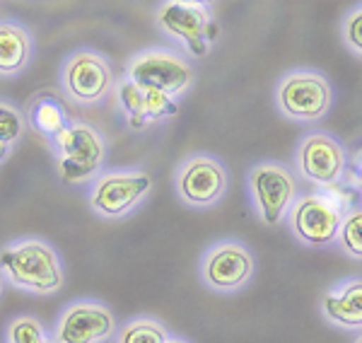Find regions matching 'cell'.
Listing matches in <instances>:
<instances>
[{
  "label": "cell",
  "mask_w": 362,
  "mask_h": 343,
  "mask_svg": "<svg viewBox=\"0 0 362 343\" xmlns=\"http://www.w3.org/2000/svg\"><path fill=\"white\" fill-rule=\"evenodd\" d=\"M0 273L15 288L54 295L63 288V261L44 240H20L0 252Z\"/></svg>",
  "instance_id": "1"
},
{
  "label": "cell",
  "mask_w": 362,
  "mask_h": 343,
  "mask_svg": "<svg viewBox=\"0 0 362 343\" xmlns=\"http://www.w3.org/2000/svg\"><path fill=\"white\" fill-rule=\"evenodd\" d=\"M51 148L56 155V170L61 182L85 184L95 182L107 162V141L95 126L87 121H70V124L51 138Z\"/></svg>",
  "instance_id": "2"
},
{
  "label": "cell",
  "mask_w": 362,
  "mask_h": 343,
  "mask_svg": "<svg viewBox=\"0 0 362 343\" xmlns=\"http://www.w3.org/2000/svg\"><path fill=\"white\" fill-rule=\"evenodd\" d=\"M61 87L75 104L95 107L114 92L116 75L104 54L95 49H78L63 61Z\"/></svg>",
  "instance_id": "3"
},
{
  "label": "cell",
  "mask_w": 362,
  "mask_h": 343,
  "mask_svg": "<svg viewBox=\"0 0 362 343\" xmlns=\"http://www.w3.org/2000/svg\"><path fill=\"white\" fill-rule=\"evenodd\" d=\"M153 177L143 170H109L92 182L90 208L104 220H124L150 196Z\"/></svg>",
  "instance_id": "4"
},
{
  "label": "cell",
  "mask_w": 362,
  "mask_h": 343,
  "mask_svg": "<svg viewBox=\"0 0 362 343\" xmlns=\"http://www.w3.org/2000/svg\"><path fill=\"white\" fill-rule=\"evenodd\" d=\"M126 78L143 87L165 92L169 97H181L196 80L191 63L177 51L169 49H145L131 56L126 63Z\"/></svg>",
  "instance_id": "5"
},
{
  "label": "cell",
  "mask_w": 362,
  "mask_h": 343,
  "mask_svg": "<svg viewBox=\"0 0 362 343\" xmlns=\"http://www.w3.org/2000/svg\"><path fill=\"white\" fill-rule=\"evenodd\" d=\"M155 22L162 32L184 44V49L196 58L208 56L210 46L218 42L220 34V25L210 8H201V5H181L174 0H165L157 8Z\"/></svg>",
  "instance_id": "6"
},
{
  "label": "cell",
  "mask_w": 362,
  "mask_h": 343,
  "mask_svg": "<svg viewBox=\"0 0 362 343\" xmlns=\"http://www.w3.org/2000/svg\"><path fill=\"white\" fill-rule=\"evenodd\" d=\"M276 104L280 114L293 121H319L334 104L329 80L317 71H293L278 83Z\"/></svg>",
  "instance_id": "7"
},
{
  "label": "cell",
  "mask_w": 362,
  "mask_h": 343,
  "mask_svg": "<svg viewBox=\"0 0 362 343\" xmlns=\"http://www.w3.org/2000/svg\"><path fill=\"white\" fill-rule=\"evenodd\" d=\"M343 211L329 194L297 196L288 211V225L297 242L312 249H326L338 240Z\"/></svg>",
  "instance_id": "8"
},
{
  "label": "cell",
  "mask_w": 362,
  "mask_h": 343,
  "mask_svg": "<svg viewBox=\"0 0 362 343\" xmlns=\"http://www.w3.org/2000/svg\"><path fill=\"white\" fill-rule=\"evenodd\" d=\"M249 194L261 223L278 228L297 199V182L285 165L261 162L249 172Z\"/></svg>",
  "instance_id": "9"
},
{
  "label": "cell",
  "mask_w": 362,
  "mask_h": 343,
  "mask_svg": "<svg viewBox=\"0 0 362 343\" xmlns=\"http://www.w3.org/2000/svg\"><path fill=\"white\" fill-rule=\"evenodd\" d=\"M254 271V254L247 244L237 240H223L213 244L201 259V281L215 293H239L251 283Z\"/></svg>",
  "instance_id": "10"
},
{
  "label": "cell",
  "mask_w": 362,
  "mask_h": 343,
  "mask_svg": "<svg viewBox=\"0 0 362 343\" xmlns=\"http://www.w3.org/2000/svg\"><path fill=\"white\" fill-rule=\"evenodd\" d=\"M227 177L225 165L213 155H194L181 162L174 174V189L177 196L191 208H210L223 201L227 194Z\"/></svg>",
  "instance_id": "11"
},
{
  "label": "cell",
  "mask_w": 362,
  "mask_h": 343,
  "mask_svg": "<svg viewBox=\"0 0 362 343\" xmlns=\"http://www.w3.org/2000/svg\"><path fill=\"white\" fill-rule=\"evenodd\" d=\"M116 336V317L104 302L75 300L63 307L54 343H107Z\"/></svg>",
  "instance_id": "12"
},
{
  "label": "cell",
  "mask_w": 362,
  "mask_h": 343,
  "mask_svg": "<svg viewBox=\"0 0 362 343\" xmlns=\"http://www.w3.org/2000/svg\"><path fill=\"white\" fill-rule=\"evenodd\" d=\"M297 170L307 182L319 186L341 184L348 174V153L331 133H309L297 148Z\"/></svg>",
  "instance_id": "13"
},
{
  "label": "cell",
  "mask_w": 362,
  "mask_h": 343,
  "mask_svg": "<svg viewBox=\"0 0 362 343\" xmlns=\"http://www.w3.org/2000/svg\"><path fill=\"white\" fill-rule=\"evenodd\" d=\"M116 102H119L121 114L126 116L128 126L133 131H143L150 124H162V121L172 119L179 112V104L174 97L165 95L153 87H143L126 75L116 80Z\"/></svg>",
  "instance_id": "14"
},
{
  "label": "cell",
  "mask_w": 362,
  "mask_h": 343,
  "mask_svg": "<svg viewBox=\"0 0 362 343\" xmlns=\"http://www.w3.org/2000/svg\"><path fill=\"white\" fill-rule=\"evenodd\" d=\"M321 315L346 331H362V278H348L321 298Z\"/></svg>",
  "instance_id": "15"
},
{
  "label": "cell",
  "mask_w": 362,
  "mask_h": 343,
  "mask_svg": "<svg viewBox=\"0 0 362 343\" xmlns=\"http://www.w3.org/2000/svg\"><path fill=\"white\" fill-rule=\"evenodd\" d=\"M34 56L32 32L15 20H0V78H17Z\"/></svg>",
  "instance_id": "16"
},
{
  "label": "cell",
  "mask_w": 362,
  "mask_h": 343,
  "mask_svg": "<svg viewBox=\"0 0 362 343\" xmlns=\"http://www.w3.org/2000/svg\"><path fill=\"white\" fill-rule=\"evenodd\" d=\"M25 121L29 124V129L37 131L39 136H44L46 141H51V138H56L73 119H70L66 104L58 100L56 95L42 92V95H37L27 104Z\"/></svg>",
  "instance_id": "17"
},
{
  "label": "cell",
  "mask_w": 362,
  "mask_h": 343,
  "mask_svg": "<svg viewBox=\"0 0 362 343\" xmlns=\"http://www.w3.org/2000/svg\"><path fill=\"white\" fill-rule=\"evenodd\" d=\"M169 334L165 324L150 317H138L116 329V343H167Z\"/></svg>",
  "instance_id": "18"
},
{
  "label": "cell",
  "mask_w": 362,
  "mask_h": 343,
  "mask_svg": "<svg viewBox=\"0 0 362 343\" xmlns=\"http://www.w3.org/2000/svg\"><path fill=\"white\" fill-rule=\"evenodd\" d=\"M336 242L350 259L362 261V206H353L343 213Z\"/></svg>",
  "instance_id": "19"
},
{
  "label": "cell",
  "mask_w": 362,
  "mask_h": 343,
  "mask_svg": "<svg viewBox=\"0 0 362 343\" xmlns=\"http://www.w3.org/2000/svg\"><path fill=\"white\" fill-rule=\"evenodd\" d=\"M25 112L15 107L13 102L0 100V143L5 145H15L22 141L25 136Z\"/></svg>",
  "instance_id": "20"
},
{
  "label": "cell",
  "mask_w": 362,
  "mask_h": 343,
  "mask_svg": "<svg viewBox=\"0 0 362 343\" xmlns=\"http://www.w3.org/2000/svg\"><path fill=\"white\" fill-rule=\"evenodd\" d=\"M49 341L44 324L37 317H17L8 324L5 343H42Z\"/></svg>",
  "instance_id": "21"
},
{
  "label": "cell",
  "mask_w": 362,
  "mask_h": 343,
  "mask_svg": "<svg viewBox=\"0 0 362 343\" xmlns=\"http://www.w3.org/2000/svg\"><path fill=\"white\" fill-rule=\"evenodd\" d=\"M343 39L350 51L362 56V8L353 10L343 22Z\"/></svg>",
  "instance_id": "22"
},
{
  "label": "cell",
  "mask_w": 362,
  "mask_h": 343,
  "mask_svg": "<svg viewBox=\"0 0 362 343\" xmlns=\"http://www.w3.org/2000/svg\"><path fill=\"white\" fill-rule=\"evenodd\" d=\"M348 179L353 182V189L358 191V196L362 199V148L358 153L350 158V172H348Z\"/></svg>",
  "instance_id": "23"
},
{
  "label": "cell",
  "mask_w": 362,
  "mask_h": 343,
  "mask_svg": "<svg viewBox=\"0 0 362 343\" xmlns=\"http://www.w3.org/2000/svg\"><path fill=\"white\" fill-rule=\"evenodd\" d=\"M174 3H181V5H201V8H210L215 0H174Z\"/></svg>",
  "instance_id": "24"
},
{
  "label": "cell",
  "mask_w": 362,
  "mask_h": 343,
  "mask_svg": "<svg viewBox=\"0 0 362 343\" xmlns=\"http://www.w3.org/2000/svg\"><path fill=\"white\" fill-rule=\"evenodd\" d=\"M10 153H13V145H5V143H0V165H3V162L10 158Z\"/></svg>",
  "instance_id": "25"
},
{
  "label": "cell",
  "mask_w": 362,
  "mask_h": 343,
  "mask_svg": "<svg viewBox=\"0 0 362 343\" xmlns=\"http://www.w3.org/2000/svg\"><path fill=\"white\" fill-rule=\"evenodd\" d=\"M5 283H8V281H5V276H3V273H0V298H3V290H5Z\"/></svg>",
  "instance_id": "26"
},
{
  "label": "cell",
  "mask_w": 362,
  "mask_h": 343,
  "mask_svg": "<svg viewBox=\"0 0 362 343\" xmlns=\"http://www.w3.org/2000/svg\"><path fill=\"white\" fill-rule=\"evenodd\" d=\"M167 343H189V341H184V339H172V336H169V341Z\"/></svg>",
  "instance_id": "27"
},
{
  "label": "cell",
  "mask_w": 362,
  "mask_h": 343,
  "mask_svg": "<svg viewBox=\"0 0 362 343\" xmlns=\"http://www.w3.org/2000/svg\"><path fill=\"white\" fill-rule=\"evenodd\" d=\"M42 343H54V339H49V341H42Z\"/></svg>",
  "instance_id": "28"
},
{
  "label": "cell",
  "mask_w": 362,
  "mask_h": 343,
  "mask_svg": "<svg viewBox=\"0 0 362 343\" xmlns=\"http://www.w3.org/2000/svg\"><path fill=\"white\" fill-rule=\"evenodd\" d=\"M355 343H362V336H360V339H358V341H355Z\"/></svg>",
  "instance_id": "29"
}]
</instances>
